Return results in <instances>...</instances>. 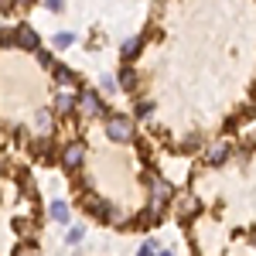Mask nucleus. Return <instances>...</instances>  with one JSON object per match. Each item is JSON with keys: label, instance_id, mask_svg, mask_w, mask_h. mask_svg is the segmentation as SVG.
Segmentation results:
<instances>
[{"label": "nucleus", "instance_id": "nucleus-6", "mask_svg": "<svg viewBox=\"0 0 256 256\" xmlns=\"http://www.w3.org/2000/svg\"><path fill=\"white\" fill-rule=\"evenodd\" d=\"M18 44L28 48V52H38V34H34V28H18Z\"/></svg>", "mask_w": 256, "mask_h": 256}, {"label": "nucleus", "instance_id": "nucleus-16", "mask_svg": "<svg viewBox=\"0 0 256 256\" xmlns=\"http://www.w3.org/2000/svg\"><path fill=\"white\" fill-rule=\"evenodd\" d=\"M14 256H38V250L28 242V246H18V250H14Z\"/></svg>", "mask_w": 256, "mask_h": 256}, {"label": "nucleus", "instance_id": "nucleus-18", "mask_svg": "<svg viewBox=\"0 0 256 256\" xmlns=\"http://www.w3.org/2000/svg\"><path fill=\"white\" fill-rule=\"evenodd\" d=\"M72 34H58V38H55V48H68V44H72Z\"/></svg>", "mask_w": 256, "mask_h": 256}, {"label": "nucleus", "instance_id": "nucleus-13", "mask_svg": "<svg viewBox=\"0 0 256 256\" xmlns=\"http://www.w3.org/2000/svg\"><path fill=\"white\" fill-rule=\"evenodd\" d=\"M0 44H18V28H0Z\"/></svg>", "mask_w": 256, "mask_h": 256}, {"label": "nucleus", "instance_id": "nucleus-8", "mask_svg": "<svg viewBox=\"0 0 256 256\" xmlns=\"http://www.w3.org/2000/svg\"><path fill=\"white\" fill-rule=\"evenodd\" d=\"M52 72H55V79L62 86H76V72L72 68H65V65H52Z\"/></svg>", "mask_w": 256, "mask_h": 256}, {"label": "nucleus", "instance_id": "nucleus-3", "mask_svg": "<svg viewBox=\"0 0 256 256\" xmlns=\"http://www.w3.org/2000/svg\"><path fill=\"white\" fill-rule=\"evenodd\" d=\"M168 198H171V184L160 181V178H154V181H150V208H158V212H160V205H164Z\"/></svg>", "mask_w": 256, "mask_h": 256}, {"label": "nucleus", "instance_id": "nucleus-2", "mask_svg": "<svg viewBox=\"0 0 256 256\" xmlns=\"http://www.w3.org/2000/svg\"><path fill=\"white\" fill-rule=\"evenodd\" d=\"M82 160H86V144H82V140L65 144V150H62V164H65L68 171H76V168H82Z\"/></svg>", "mask_w": 256, "mask_h": 256}, {"label": "nucleus", "instance_id": "nucleus-10", "mask_svg": "<svg viewBox=\"0 0 256 256\" xmlns=\"http://www.w3.org/2000/svg\"><path fill=\"white\" fill-rule=\"evenodd\" d=\"M55 110H58V113H72V110H76V99L62 92V96H55Z\"/></svg>", "mask_w": 256, "mask_h": 256}, {"label": "nucleus", "instance_id": "nucleus-11", "mask_svg": "<svg viewBox=\"0 0 256 256\" xmlns=\"http://www.w3.org/2000/svg\"><path fill=\"white\" fill-rule=\"evenodd\" d=\"M52 218L55 222H68V205L65 202H52Z\"/></svg>", "mask_w": 256, "mask_h": 256}, {"label": "nucleus", "instance_id": "nucleus-19", "mask_svg": "<svg viewBox=\"0 0 256 256\" xmlns=\"http://www.w3.org/2000/svg\"><path fill=\"white\" fill-rule=\"evenodd\" d=\"M102 89H110V92H113V89H116V79H113V76H102Z\"/></svg>", "mask_w": 256, "mask_h": 256}, {"label": "nucleus", "instance_id": "nucleus-7", "mask_svg": "<svg viewBox=\"0 0 256 256\" xmlns=\"http://www.w3.org/2000/svg\"><path fill=\"white\" fill-rule=\"evenodd\" d=\"M226 158H229V140H216L208 147V164H222Z\"/></svg>", "mask_w": 256, "mask_h": 256}, {"label": "nucleus", "instance_id": "nucleus-1", "mask_svg": "<svg viewBox=\"0 0 256 256\" xmlns=\"http://www.w3.org/2000/svg\"><path fill=\"white\" fill-rule=\"evenodd\" d=\"M106 137L116 140V144H130V140H134V120L126 116V113L110 116V123H106Z\"/></svg>", "mask_w": 256, "mask_h": 256}, {"label": "nucleus", "instance_id": "nucleus-17", "mask_svg": "<svg viewBox=\"0 0 256 256\" xmlns=\"http://www.w3.org/2000/svg\"><path fill=\"white\" fill-rule=\"evenodd\" d=\"M198 147H202V140H198V137H188L184 144H181V150H198Z\"/></svg>", "mask_w": 256, "mask_h": 256}, {"label": "nucleus", "instance_id": "nucleus-21", "mask_svg": "<svg viewBox=\"0 0 256 256\" xmlns=\"http://www.w3.org/2000/svg\"><path fill=\"white\" fill-rule=\"evenodd\" d=\"M250 242H253V246H256V229H253V232H250Z\"/></svg>", "mask_w": 256, "mask_h": 256}, {"label": "nucleus", "instance_id": "nucleus-5", "mask_svg": "<svg viewBox=\"0 0 256 256\" xmlns=\"http://www.w3.org/2000/svg\"><path fill=\"white\" fill-rule=\"evenodd\" d=\"M86 208H89V212H96V216H102V218H113V216H116V212H113V205H110V202H102V198H96V195L86 198Z\"/></svg>", "mask_w": 256, "mask_h": 256}, {"label": "nucleus", "instance_id": "nucleus-4", "mask_svg": "<svg viewBox=\"0 0 256 256\" xmlns=\"http://www.w3.org/2000/svg\"><path fill=\"white\" fill-rule=\"evenodd\" d=\"M76 106H79L86 116H99V113H102V102H99L96 92H79V96H76Z\"/></svg>", "mask_w": 256, "mask_h": 256}, {"label": "nucleus", "instance_id": "nucleus-14", "mask_svg": "<svg viewBox=\"0 0 256 256\" xmlns=\"http://www.w3.org/2000/svg\"><path fill=\"white\" fill-rule=\"evenodd\" d=\"M137 52H140V38H130L126 44H123V58H134Z\"/></svg>", "mask_w": 256, "mask_h": 256}, {"label": "nucleus", "instance_id": "nucleus-9", "mask_svg": "<svg viewBox=\"0 0 256 256\" xmlns=\"http://www.w3.org/2000/svg\"><path fill=\"white\" fill-rule=\"evenodd\" d=\"M116 82L123 86V89H137V72H134V68H123Z\"/></svg>", "mask_w": 256, "mask_h": 256}, {"label": "nucleus", "instance_id": "nucleus-22", "mask_svg": "<svg viewBox=\"0 0 256 256\" xmlns=\"http://www.w3.org/2000/svg\"><path fill=\"white\" fill-rule=\"evenodd\" d=\"M158 256H171V253H158Z\"/></svg>", "mask_w": 256, "mask_h": 256}, {"label": "nucleus", "instance_id": "nucleus-20", "mask_svg": "<svg viewBox=\"0 0 256 256\" xmlns=\"http://www.w3.org/2000/svg\"><path fill=\"white\" fill-rule=\"evenodd\" d=\"M82 239V229H68V242H79Z\"/></svg>", "mask_w": 256, "mask_h": 256}, {"label": "nucleus", "instance_id": "nucleus-15", "mask_svg": "<svg viewBox=\"0 0 256 256\" xmlns=\"http://www.w3.org/2000/svg\"><path fill=\"white\" fill-rule=\"evenodd\" d=\"M137 256H158V242H144Z\"/></svg>", "mask_w": 256, "mask_h": 256}, {"label": "nucleus", "instance_id": "nucleus-12", "mask_svg": "<svg viewBox=\"0 0 256 256\" xmlns=\"http://www.w3.org/2000/svg\"><path fill=\"white\" fill-rule=\"evenodd\" d=\"M178 208H181V216H195L198 208H202V202H198V198H181Z\"/></svg>", "mask_w": 256, "mask_h": 256}]
</instances>
